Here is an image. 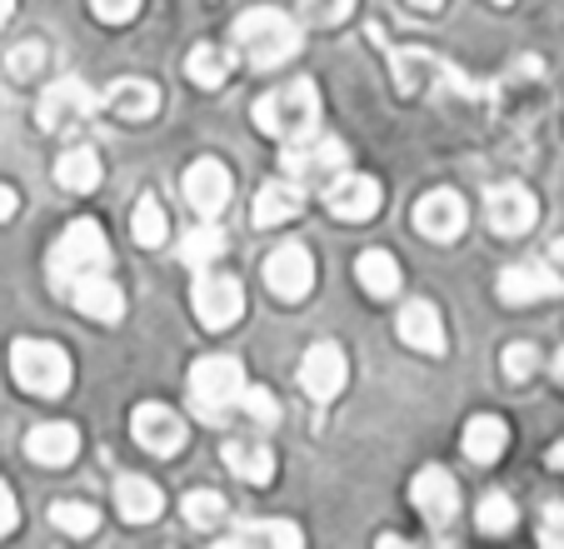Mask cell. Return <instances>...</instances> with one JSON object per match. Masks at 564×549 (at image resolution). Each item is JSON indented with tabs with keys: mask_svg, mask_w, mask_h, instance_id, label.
<instances>
[{
	"mask_svg": "<svg viewBox=\"0 0 564 549\" xmlns=\"http://www.w3.org/2000/svg\"><path fill=\"white\" fill-rule=\"evenodd\" d=\"M300 45H305L300 25L285 11H275V6H256V11H246L235 21V51L246 55L256 71H275V65L295 61Z\"/></svg>",
	"mask_w": 564,
	"mask_h": 549,
	"instance_id": "obj_1",
	"label": "cell"
},
{
	"mask_svg": "<svg viewBox=\"0 0 564 549\" xmlns=\"http://www.w3.org/2000/svg\"><path fill=\"white\" fill-rule=\"evenodd\" d=\"M315 120H319L315 80H290V85H280V90H270V96L256 100V126L265 130V136H275L280 146L310 136V130H315Z\"/></svg>",
	"mask_w": 564,
	"mask_h": 549,
	"instance_id": "obj_2",
	"label": "cell"
},
{
	"mask_svg": "<svg viewBox=\"0 0 564 549\" xmlns=\"http://www.w3.org/2000/svg\"><path fill=\"white\" fill-rule=\"evenodd\" d=\"M110 265V245L106 235H100L96 220H70L61 230V240L51 245V260H45V270H51V286L55 290H70L80 274H96Z\"/></svg>",
	"mask_w": 564,
	"mask_h": 549,
	"instance_id": "obj_3",
	"label": "cell"
},
{
	"mask_svg": "<svg viewBox=\"0 0 564 549\" xmlns=\"http://www.w3.org/2000/svg\"><path fill=\"white\" fill-rule=\"evenodd\" d=\"M11 375L25 395L61 400L70 390V355L51 340H15L11 345Z\"/></svg>",
	"mask_w": 564,
	"mask_h": 549,
	"instance_id": "obj_4",
	"label": "cell"
},
{
	"mask_svg": "<svg viewBox=\"0 0 564 549\" xmlns=\"http://www.w3.org/2000/svg\"><path fill=\"white\" fill-rule=\"evenodd\" d=\"M240 390H246V370H240V359L205 355V359H195L191 365V405H195V415H205V420H220L225 410H235Z\"/></svg>",
	"mask_w": 564,
	"mask_h": 549,
	"instance_id": "obj_5",
	"label": "cell"
},
{
	"mask_svg": "<svg viewBox=\"0 0 564 549\" xmlns=\"http://www.w3.org/2000/svg\"><path fill=\"white\" fill-rule=\"evenodd\" d=\"M191 305H195V320H200L205 330H230L235 320L246 315V290H240V280H230V274H195L191 286Z\"/></svg>",
	"mask_w": 564,
	"mask_h": 549,
	"instance_id": "obj_6",
	"label": "cell"
},
{
	"mask_svg": "<svg viewBox=\"0 0 564 549\" xmlns=\"http://www.w3.org/2000/svg\"><path fill=\"white\" fill-rule=\"evenodd\" d=\"M280 155H285L290 180H325V175H340L345 160H350V150H345V140L315 136V130H310V136L290 140Z\"/></svg>",
	"mask_w": 564,
	"mask_h": 549,
	"instance_id": "obj_7",
	"label": "cell"
},
{
	"mask_svg": "<svg viewBox=\"0 0 564 549\" xmlns=\"http://www.w3.org/2000/svg\"><path fill=\"white\" fill-rule=\"evenodd\" d=\"M265 286L275 290L280 300H290V305L315 290V260H310L305 245L285 240V245H275V250L265 255Z\"/></svg>",
	"mask_w": 564,
	"mask_h": 549,
	"instance_id": "obj_8",
	"label": "cell"
},
{
	"mask_svg": "<svg viewBox=\"0 0 564 549\" xmlns=\"http://www.w3.org/2000/svg\"><path fill=\"white\" fill-rule=\"evenodd\" d=\"M350 380V365H345V349L330 345V340H319V345L305 349V365H300V385H305L310 400H325L330 405L335 395L345 390Z\"/></svg>",
	"mask_w": 564,
	"mask_h": 549,
	"instance_id": "obj_9",
	"label": "cell"
},
{
	"mask_svg": "<svg viewBox=\"0 0 564 549\" xmlns=\"http://www.w3.org/2000/svg\"><path fill=\"white\" fill-rule=\"evenodd\" d=\"M325 205H330V215H340V220H375L384 205V191H380V180L340 170V175L325 185Z\"/></svg>",
	"mask_w": 564,
	"mask_h": 549,
	"instance_id": "obj_10",
	"label": "cell"
},
{
	"mask_svg": "<svg viewBox=\"0 0 564 549\" xmlns=\"http://www.w3.org/2000/svg\"><path fill=\"white\" fill-rule=\"evenodd\" d=\"M181 191H185V201H191V211L200 215V220H215V215L230 205V170L220 165V160H195L191 170H185V180H181Z\"/></svg>",
	"mask_w": 564,
	"mask_h": 549,
	"instance_id": "obj_11",
	"label": "cell"
},
{
	"mask_svg": "<svg viewBox=\"0 0 564 549\" xmlns=\"http://www.w3.org/2000/svg\"><path fill=\"white\" fill-rule=\"evenodd\" d=\"M130 430H135L140 450L150 454H181L185 450V420L171 410V405H135V415H130Z\"/></svg>",
	"mask_w": 564,
	"mask_h": 549,
	"instance_id": "obj_12",
	"label": "cell"
},
{
	"mask_svg": "<svg viewBox=\"0 0 564 549\" xmlns=\"http://www.w3.org/2000/svg\"><path fill=\"white\" fill-rule=\"evenodd\" d=\"M425 85H455V90H475L455 75V65L435 61L430 51H394V90L400 96H420Z\"/></svg>",
	"mask_w": 564,
	"mask_h": 549,
	"instance_id": "obj_13",
	"label": "cell"
},
{
	"mask_svg": "<svg viewBox=\"0 0 564 549\" xmlns=\"http://www.w3.org/2000/svg\"><path fill=\"white\" fill-rule=\"evenodd\" d=\"M90 110H96V96H90V85L80 80H55L51 90L41 96V110H35V120H41V130H70L75 120H86Z\"/></svg>",
	"mask_w": 564,
	"mask_h": 549,
	"instance_id": "obj_14",
	"label": "cell"
},
{
	"mask_svg": "<svg viewBox=\"0 0 564 549\" xmlns=\"http://www.w3.org/2000/svg\"><path fill=\"white\" fill-rule=\"evenodd\" d=\"M465 220H469V211H465V201H459L455 191H430L425 201L415 205V230L425 235V240H435V245L459 240Z\"/></svg>",
	"mask_w": 564,
	"mask_h": 549,
	"instance_id": "obj_15",
	"label": "cell"
},
{
	"mask_svg": "<svg viewBox=\"0 0 564 549\" xmlns=\"http://www.w3.org/2000/svg\"><path fill=\"white\" fill-rule=\"evenodd\" d=\"M410 499H415V509L430 519L435 529H445L449 519L459 515V485L445 475V470H420L415 480H410Z\"/></svg>",
	"mask_w": 564,
	"mask_h": 549,
	"instance_id": "obj_16",
	"label": "cell"
},
{
	"mask_svg": "<svg viewBox=\"0 0 564 549\" xmlns=\"http://www.w3.org/2000/svg\"><path fill=\"white\" fill-rule=\"evenodd\" d=\"M485 215L500 235H530L534 220H540V201L524 185H495L490 201H485Z\"/></svg>",
	"mask_w": 564,
	"mask_h": 549,
	"instance_id": "obj_17",
	"label": "cell"
},
{
	"mask_svg": "<svg viewBox=\"0 0 564 549\" xmlns=\"http://www.w3.org/2000/svg\"><path fill=\"white\" fill-rule=\"evenodd\" d=\"M560 290H564V274L550 270V265H510V270H500L505 305H530V300L560 295Z\"/></svg>",
	"mask_w": 564,
	"mask_h": 549,
	"instance_id": "obj_18",
	"label": "cell"
},
{
	"mask_svg": "<svg viewBox=\"0 0 564 549\" xmlns=\"http://www.w3.org/2000/svg\"><path fill=\"white\" fill-rule=\"evenodd\" d=\"M70 300H75V310L80 315H90V320H100V325H116L120 315H126V295H120V286L110 280V274H80L70 286Z\"/></svg>",
	"mask_w": 564,
	"mask_h": 549,
	"instance_id": "obj_19",
	"label": "cell"
},
{
	"mask_svg": "<svg viewBox=\"0 0 564 549\" xmlns=\"http://www.w3.org/2000/svg\"><path fill=\"white\" fill-rule=\"evenodd\" d=\"M25 454H31L35 465H45V470H61V465H70L75 454H80V434H75V424H65V420L31 424V434H25Z\"/></svg>",
	"mask_w": 564,
	"mask_h": 549,
	"instance_id": "obj_20",
	"label": "cell"
},
{
	"mask_svg": "<svg viewBox=\"0 0 564 549\" xmlns=\"http://www.w3.org/2000/svg\"><path fill=\"white\" fill-rule=\"evenodd\" d=\"M400 340L410 349H420V355H445V320H440V310L430 300H410L400 310Z\"/></svg>",
	"mask_w": 564,
	"mask_h": 549,
	"instance_id": "obj_21",
	"label": "cell"
},
{
	"mask_svg": "<svg viewBox=\"0 0 564 549\" xmlns=\"http://www.w3.org/2000/svg\"><path fill=\"white\" fill-rule=\"evenodd\" d=\"M305 211V191L300 180H265L256 195V225H285Z\"/></svg>",
	"mask_w": 564,
	"mask_h": 549,
	"instance_id": "obj_22",
	"label": "cell"
},
{
	"mask_svg": "<svg viewBox=\"0 0 564 549\" xmlns=\"http://www.w3.org/2000/svg\"><path fill=\"white\" fill-rule=\"evenodd\" d=\"M505 444H510V424H505L500 415H475V420L465 424V454L475 465H495L505 454Z\"/></svg>",
	"mask_w": 564,
	"mask_h": 549,
	"instance_id": "obj_23",
	"label": "cell"
},
{
	"mask_svg": "<svg viewBox=\"0 0 564 549\" xmlns=\"http://www.w3.org/2000/svg\"><path fill=\"white\" fill-rule=\"evenodd\" d=\"M100 175H106V165H100V155L90 146H70L55 160V180H61L70 195H90L100 185Z\"/></svg>",
	"mask_w": 564,
	"mask_h": 549,
	"instance_id": "obj_24",
	"label": "cell"
},
{
	"mask_svg": "<svg viewBox=\"0 0 564 549\" xmlns=\"http://www.w3.org/2000/svg\"><path fill=\"white\" fill-rule=\"evenodd\" d=\"M106 110L120 120H150L160 110V90L150 80H116L106 90Z\"/></svg>",
	"mask_w": 564,
	"mask_h": 549,
	"instance_id": "obj_25",
	"label": "cell"
},
{
	"mask_svg": "<svg viewBox=\"0 0 564 549\" xmlns=\"http://www.w3.org/2000/svg\"><path fill=\"white\" fill-rule=\"evenodd\" d=\"M355 280H360L365 295L390 300L394 290H400V260H394L390 250H365L360 260H355Z\"/></svg>",
	"mask_w": 564,
	"mask_h": 549,
	"instance_id": "obj_26",
	"label": "cell"
},
{
	"mask_svg": "<svg viewBox=\"0 0 564 549\" xmlns=\"http://www.w3.org/2000/svg\"><path fill=\"white\" fill-rule=\"evenodd\" d=\"M116 505H120V519H130V525H150V519L160 515V489L150 485L145 475H126L116 485Z\"/></svg>",
	"mask_w": 564,
	"mask_h": 549,
	"instance_id": "obj_27",
	"label": "cell"
},
{
	"mask_svg": "<svg viewBox=\"0 0 564 549\" xmlns=\"http://www.w3.org/2000/svg\"><path fill=\"white\" fill-rule=\"evenodd\" d=\"M225 465L246 480V485H270V480H275V454H270V444L230 440V444H225Z\"/></svg>",
	"mask_w": 564,
	"mask_h": 549,
	"instance_id": "obj_28",
	"label": "cell"
},
{
	"mask_svg": "<svg viewBox=\"0 0 564 549\" xmlns=\"http://www.w3.org/2000/svg\"><path fill=\"white\" fill-rule=\"evenodd\" d=\"M185 75H191L195 85H205V90H220V85L230 80V55H225L220 45H195V51L185 55Z\"/></svg>",
	"mask_w": 564,
	"mask_h": 549,
	"instance_id": "obj_29",
	"label": "cell"
},
{
	"mask_svg": "<svg viewBox=\"0 0 564 549\" xmlns=\"http://www.w3.org/2000/svg\"><path fill=\"white\" fill-rule=\"evenodd\" d=\"M130 230H135V240L145 245V250H155V245H165V235H171V215H165V205H160L155 195H140Z\"/></svg>",
	"mask_w": 564,
	"mask_h": 549,
	"instance_id": "obj_30",
	"label": "cell"
},
{
	"mask_svg": "<svg viewBox=\"0 0 564 549\" xmlns=\"http://www.w3.org/2000/svg\"><path fill=\"white\" fill-rule=\"evenodd\" d=\"M51 519H55V529H65V535H80V539L100 529V509L86 505V499H55Z\"/></svg>",
	"mask_w": 564,
	"mask_h": 549,
	"instance_id": "obj_31",
	"label": "cell"
},
{
	"mask_svg": "<svg viewBox=\"0 0 564 549\" xmlns=\"http://www.w3.org/2000/svg\"><path fill=\"white\" fill-rule=\"evenodd\" d=\"M280 545V549H300L305 545V535H300L295 525H285V519H265V525H246L235 539H220V545Z\"/></svg>",
	"mask_w": 564,
	"mask_h": 549,
	"instance_id": "obj_32",
	"label": "cell"
},
{
	"mask_svg": "<svg viewBox=\"0 0 564 549\" xmlns=\"http://www.w3.org/2000/svg\"><path fill=\"white\" fill-rule=\"evenodd\" d=\"M225 255V230H215V225H200V230H191L181 240V260L195 265V270H205L210 260H220Z\"/></svg>",
	"mask_w": 564,
	"mask_h": 549,
	"instance_id": "obj_33",
	"label": "cell"
},
{
	"mask_svg": "<svg viewBox=\"0 0 564 549\" xmlns=\"http://www.w3.org/2000/svg\"><path fill=\"white\" fill-rule=\"evenodd\" d=\"M514 499L505 495V489H495V495H485L479 499V529H485V535H510L514 529Z\"/></svg>",
	"mask_w": 564,
	"mask_h": 549,
	"instance_id": "obj_34",
	"label": "cell"
},
{
	"mask_svg": "<svg viewBox=\"0 0 564 549\" xmlns=\"http://www.w3.org/2000/svg\"><path fill=\"white\" fill-rule=\"evenodd\" d=\"M45 65H51V51H45L41 41H21L15 51H6V71H11L15 80H35Z\"/></svg>",
	"mask_w": 564,
	"mask_h": 549,
	"instance_id": "obj_35",
	"label": "cell"
},
{
	"mask_svg": "<svg viewBox=\"0 0 564 549\" xmlns=\"http://www.w3.org/2000/svg\"><path fill=\"white\" fill-rule=\"evenodd\" d=\"M185 519H191L195 529H215L225 519V495H215V489H191V495H185Z\"/></svg>",
	"mask_w": 564,
	"mask_h": 549,
	"instance_id": "obj_36",
	"label": "cell"
},
{
	"mask_svg": "<svg viewBox=\"0 0 564 549\" xmlns=\"http://www.w3.org/2000/svg\"><path fill=\"white\" fill-rule=\"evenodd\" d=\"M534 370H540V349H534L530 340H514V345H505V375H510L514 385L530 380Z\"/></svg>",
	"mask_w": 564,
	"mask_h": 549,
	"instance_id": "obj_37",
	"label": "cell"
},
{
	"mask_svg": "<svg viewBox=\"0 0 564 549\" xmlns=\"http://www.w3.org/2000/svg\"><path fill=\"white\" fill-rule=\"evenodd\" d=\"M235 405H240L246 415H256L260 424H275V415H280V410H275V400H270V390H256V385H246Z\"/></svg>",
	"mask_w": 564,
	"mask_h": 549,
	"instance_id": "obj_38",
	"label": "cell"
},
{
	"mask_svg": "<svg viewBox=\"0 0 564 549\" xmlns=\"http://www.w3.org/2000/svg\"><path fill=\"white\" fill-rule=\"evenodd\" d=\"M355 11V0H305V15L315 25H340Z\"/></svg>",
	"mask_w": 564,
	"mask_h": 549,
	"instance_id": "obj_39",
	"label": "cell"
},
{
	"mask_svg": "<svg viewBox=\"0 0 564 549\" xmlns=\"http://www.w3.org/2000/svg\"><path fill=\"white\" fill-rule=\"evenodd\" d=\"M90 11H96V21H106V25H126L140 15V0H90Z\"/></svg>",
	"mask_w": 564,
	"mask_h": 549,
	"instance_id": "obj_40",
	"label": "cell"
},
{
	"mask_svg": "<svg viewBox=\"0 0 564 549\" xmlns=\"http://www.w3.org/2000/svg\"><path fill=\"white\" fill-rule=\"evenodd\" d=\"M540 545L550 549H564V505H550L540 519Z\"/></svg>",
	"mask_w": 564,
	"mask_h": 549,
	"instance_id": "obj_41",
	"label": "cell"
},
{
	"mask_svg": "<svg viewBox=\"0 0 564 549\" xmlns=\"http://www.w3.org/2000/svg\"><path fill=\"white\" fill-rule=\"evenodd\" d=\"M15 519H21V515H15V495H11V485L0 480V539L15 529Z\"/></svg>",
	"mask_w": 564,
	"mask_h": 549,
	"instance_id": "obj_42",
	"label": "cell"
},
{
	"mask_svg": "<svg viewBox=\"0 0 564 549\" xmlns=\"http://www.w3.org/2000/svg\"><path fill=\"white\" fill-rule=\"evenodd\" d=\"M15 211H21V195H15L11 185H0V220H11Z\"/></svg>",
	"mask_w": 564,
	"mask_h": 549,
	"instance_id": "obj_43",
	"label": "cell"
},
{
	"mask_svg": "<svg viewBox=\"0 0 564 549\" xmlns=\"http://www.w3.org/2000/svg\"><path fill=\"white\" fill-rule=\"evenodd\" d=\"M550 260H554V265H560V270H564V235H560V240L550 245Z\"/></svg>",
	"mask_w": 564,
	"mask_h": 549,
	"instance_id": "obj_44",
	"label": "cell"
},
{
	"mask_svg": "<svg viewBox=\"0 0 564 549\" xmlns=\"http://www.w3.org/2000/svg\"><path fill=\"white\" fill-rule=\"evenodd\" d=\"M11 15H15V0H0V25L11 21Z\"/></svg>",
	"mask_w": 564,
	"mask_h": 549,
	"instance_id": "obj_45",
	"label": "cell"
},
{
	"mask_svg": "<svg viewBox=\"0 0 564 549\" xmlns=\"http://www.w3.org/2000/svg\"><path fill=\"white\" fill-rule=\"evenodd\" d=\"M410 6H420V11H440L445 0H410Z\"/></svg>",
	"mask_w": 564,
	"mask_h": 549,
	"instance_id": "obj_46",
	"label": "cell"
},
{
	"mask_svg": "<svg viewBox=\"0 0 564 549\" xmlns=\"http://www.w3.org/2000/svg\"><path fill=\"white\" fill-rule=\"evenodd\" d=\"M550 465H564V444H554L550 450Z\"/></svg>",
	"mask_w": 564,
	"mask_h": 549,
	"instance_id": "obj_47",
	"label": "cell"
},
{
	"mask_svg": "<svg viewBox=\"0 0 564 549\" xmlns=\"http://www.w3.org/2000/svg\"><path fill=\"white\" fill-rule=\"evenodd\" d=\"M554 375H560V380H564V349H560V359H554Z\"/></svg>",
	"mask_w": 564,
	"mask_h": 549,
	"instance_id": "obj_48",
	"label": "cell"
}]
</instances>
